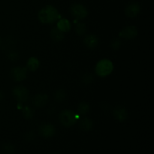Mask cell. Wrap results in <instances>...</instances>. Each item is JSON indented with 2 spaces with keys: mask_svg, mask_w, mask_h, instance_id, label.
Listing matches in <instances>:
<instances>
[{
  "mask_svg": "<svg viewBox=\"0 0 154 154\" xmlns=\"http://www.w3.org/2000/svg\"><path fill=\"white\" fill-rule=\"evenodd\" d=\"M59 15L58 10L54 6L48 5L39 11L38 17L42 23L51 24L57 20Z\"/></svg>",
  "mask_w": 154,
  "mask_h": 154,
  "instance_id": "6da1fadb",
  "label": "cell"
},
{
  "mask_svg": "<svg viewBox=\"0 0 154 154\" xmlns=\"http://www.w3.org/2000/svg\"><path fill=\"white\" fill-rule=\"evenodd\" d=\"M8 58L11 61H16L19 58V54L16 51H10L8 53Z\"/></svg>",
  "mask_w": 154,
  "mask_h": 154,
  "instance_id": "cb8c5ba5",
  "label": "cell"
},
{
  "mask_svg": "<svg viewBox=\"0 0 154 154\" xmlns=\"http://www.w3.org/2000/svg\"><path fill=\"white\" fill-rule=\"evenodd\" d=\"M3 98H4V94L2 93V92L0 91V101L2 100Z\"/></svg>",
  "mask_w": 154,
  "mask_h": 154,
  "instance_id": "484cf974",
  "label": "cell"
},
{
  "mask_svg": "<svg viewBox=\"0 0 154 154\" xmlns=\"http://www.w3.org/2000/svg\"><path fill=\"white\" fill-rule=\"evenodd\" d=\"M35 137V132H33L32 131H29V132H26V134L25 136H24V138H25L26 141H32L33 139H34Z\"/></svg>",
  "mask_w": 154,
  "mask_h": 154,
  "instance_id": "d4e9b609",
  "label": "cell"
},
{
  "mask_svg": "<svg viewBox=\"0 0 154 154\" xmlns=\"http://www.w3.org/2000/svg\"><path fill=\"white\" fill-rule=\"evenodd\" d=\"M2 150L4 154H14L15 153V147L11 144H5L2 146Z\"/></svg>",
  "mask_w": 154,
  "mask_h": 154,
  "instance_id": "44dd1931",
  "label": "cell"
},
{
  "mask_svg": "<svg viewBox=\"0 0 154 154\" xmlns=\"http://www.w3.org/2000/svg\"><path fill=\"white\" fill-rule=\"evenodd\" d=\"M39 134L44 138H51L55 134V128L52 124L45 123L39 127Z\"/></svg>",
  "mask_w": 154,
  "mask_h": 154,
  "instance_id": "ba28073f",
  "label": "cell"
},
{
  "mask_svg": "<svg viewBox=\"0 0 154 154\" xmlns=\"http://www.w3.org/2000/svg\"><path fill=\"white\" fill-rule=\"evenodd\" d=\"M111 47L114 50L120 49V48L121 47V41H120V39L117 38L113 39L111 42Z\"/></svg>",
  "mask_w": 154,
  "mask_h": 154,
  "instance_id": "603a6c76",
  "label": "cell"
},
{
  "mask_svg": "<svg viewBox=\"0 0 154 154\" xmlns=\"http://www.w3.org/2000/svg\"><path fill=\"white\" fill-rule=\"evenodd\" d=\"M66 97V93L63 89H60V90H57L56 93H54V99L58 102H61L64 101Z\"/></svg>",
  "mask_w": 154,
  "mask_h": 154,
  "instance_id": "ac0fdd59",
  "label": "cell"
},
{
  "mask_svg": "<svg viewBox=\"0 0 154 154\" xmlns=\"http://www.w3.org/2000/svg\"><path fill=\"white\" fill-rule=\"evenodd\" d=\"M90 110V106L87 102H81L78 106V113L80 115H86L89 113Z\"/></svg>",
  "mask_w": 154,
  "mask_h": 154,
  "instance_id": "e0dca14e",
  "label": "cell"
},
{
  "mask_svg": "<svg viewBox=\"0 0 154 154\" xmlns=\"http://www.w3.org/2000/svg\"><path fill=\"white\" fill-rule=\"evenodd\" d=\"M51 38L54 42H61L64 38V34L57 27H54L51 31Z\"/></svg>",
  "mask_w": 154,
  "mask_h": 154,
  "instance_id": "9a60e30c",
  "label": "cell"
},
{
  "mask_svg": "<svg viewBox=\"0 0 154 154\" xmlns=\"http://www.w3.org/2000/svg\"><path fill=\"white\" fill-rule=\"evenodd\" d=\"M71 13L77 19H84L88 14V11L87 8L82 4L76 3L72 5L71 7Z\"/></svg>",
  "mask_w": 154,
  "mask_h": 154,
  "instance_id": "5b68a950",
  "label": "cell"
},
{
  "mask_svg": "<svg viewBox=\"0 0 154 154\" xmlns=\"http://www.w3.org/2000/svg\"><path fill=\"white\" fill-rule=\"evenodd\" d=\"M57 28L63 32H66L71 29V23L67 19H61L57 23Z\"/></svg>",
  "mask_w": 154,
  "mask_h": 154,
  "instance_id": "2e32d148",
  "label": "cell"
},
{
  "mask_svg": "<svg viewBox=\"0 0 154 154\" xmlns=\"http://www.w3.org/2000/svg\"><path fill=\"white\" fill-rule=\"evenodd\" d=\"M95 70L98 76L102 77V78L107 77L112 73L114 70V64L111 60L108 59H104L98 62Z\"/></svg>",
  "mask_w": 154,
  "mask_h": 154,
  "instance_id": "7a4b0ae2",
  "label": "cell"
},
{
  "mask_svg": "<svg viewBox=\"0 0 154 154\" xmlns=\"http://www.w3.org/2000/svg\"><path fill=\"white\" fill-rule=\"evenodd\" d=\"M141 11V6L138 2H132L128 5L125 9V14L127 17L133 18L139 14Z\"/></svg>",
  "mask_w": 154,
  "mask_h": 154,
  "instance_id": "9c48e42d",
  "label": "cell"
},
{
  "mask_svg": "<svg viewBox=\"0 0 154 154\" xmlns=\"http://www.w3.org/2000/svg\"><path fill=\"white\" fill-rule=\"evenodd\" d=\"M114 118L120 122H123L128 118V111L122 106H117L113 111Z\"/></svg>",
  "mask_w": 154,
  "mask_h": 154,
  "instance_id": "30bf717a",
  "label": "cell"
},
{
  "mask_svg": "<svg viewBox=\"0 0 154 154\" xmlns=\"http://www.w3.org/2000/svg\"><path fill=\"white\" fill-rule=\"evenodd\" d=\"M138 35V29L134 26H128L122 29L119 36L124 39H133Z\"/></svg>",
  "mask_w": 154,
  "mask_h": 154,
  "instance_id": "52a82bcc",
  "label": "cell"
},
{
  "mask_svg": "<svg viewBox=\"0 0 154 154\" xmlns=\"http://www.w3.org/2000/svg\"><path fill=\"white\" fill-rule=\"evenodd\" d=\"M10 75L15 81H23L27 75V69L24 67H14L11 70Z\"/></svg>",
  "mask_w": 154,
  "mask_h": 154,
  "instance_id": "8992f818",
  "label": "cell"
},
{
  "mask_svg": "<svg viewBox=\"0 0 154 154\" xmlns=\"http://www.w3.org/2000/svg\"><path fill=\"white\" fill-rule=\"evenodd\" d=\"M0 45H1V39H0Z\"/></svg>",
  "mask_w": 154,
  "mask_h": 154,
  "instance_id": "83f0119b",
  "label": "cell"
},
{
  "mask_svg": "<svg viewBox=\"0 0 154 154\" xmlns=\"http://www.w3.org/2000/svg\"><path fill=\"white\" fill-rule=\"evenodd\" d=\"M84 43L88 48L93 49V48H96L97 45H99V38L95 35H87L84 37Z\"/></svg>",
  "mask_w": 154,
  "mask_h": 154,
  "instance_id": "7c38bea8",
  "label": "cell"
},
{
  "mask_svg": "<svg viewBox=\"0 0 154 154\" xmlns=\"http://www.w3.org/2000/svg\"><path fill=\"white\" fill-rule=\"evenodd\" d=\"M40 66V62L36 57H30L27 61V69L31 72H35L37 70Z\"/></svg>",
  "mask_w": 154,
  "mask_h": 154,
  "instance_id": "5bb4252c",
  "label": "cell"
},
{
  "mask_svg": "<svg viewBox=\"0 0 154 154\" xmlns=\"http://www.w3.org/2000/svg\"><path fill=\"white\" fill-rule=\"evenodd\" d=\"M0 154H2V153H0Z\"/></svg>",
  "mask_w": 154,
  "mask_h": 154,
  "instance_id": "f1b7e54d",
  "label": "cell"
},
{
  "mask_svg": "<svg viewBox=\"0 0 154 154\" xmlns=\"http://www.w3.org/2000/svg\"><path fill=\"white\" fill-rule=\"evenodd\" d=\"M52 154H60V153H52Z\"/></svg>",
  "mask_w": 154,
  "mask_h": 154,
  "instance_id": "4316f807",
  "label": "cell"
},
{
  "mask_svg": "<svg viewBox=\"0 0 154 154\" xmlns=\"http://www.w3.org/2000/svg\"><path fill=\"white\" fill-rule=\"evenodd\" d=\"M79 126L81 129L87 132V131H90L93 129V122L91 119L88 118V117H84L80 120Z\"/></svg>",
  "mask_w": 154,
  "mask_h": 154,
  "instance_id": "4fadbf2b",
  "label": "cell"
},
{
  "mask_svg": "<svg viewBox=\"0 0 154 154\" xmlns=\"http://www.w3.org/2000/svg\"><path fill=\"white\" fill-rule=\"evenodd\" d=\"M59 119L62 124L66 127H71L76 123L77 117L75 113L72 110H64L59 116Z\"/></svg>",
  "mask_w": 154,
  "mask_h": 154,
  "instance_id": "3957f363",
  "label": "cell"
},
{
  "mask_svg": "<svg viewBox=\"0 0 154 154\" xmlns=\"http://www.w3.org/2000/svg\"><path fill=\"white\" fill-rule=\"evenodd\" d=\"M14 97L17 102H25L28 99L29 91L23 86H17L13 89L12 91Z\"/></svg>",
  "mask_w": 154,
  "mask_h": 154,
  "instance_id": "277c9868",
  "label": "cell"
},
{
  "mask_svg": "<svg viewBox=\"0 0 154 154\" xmlns=\"http://www.w3.org/2000/svg\"><path fill=\"white\" fill-rule=\"evenodd\" d=\"M48 100V96L44 93L37 94L33 97L32 104L36 108H42L46 105Z\"/></svg>",
  "mask_w": 154,
  "mask_h": 154,
  "instance_id": "8fae6325",
  "label": "cell"
},
{
  "mask_svg": "<svg viewBox=\"0 0 154 154\" xmlns=\"http://www.w3.org/2000/svg\"><path fill=\"white\" fill-rule=\"evenodd\" d=\"M93 81H94V77H93V75L90 73L85 74V75L82 77L83 84H87V85L92 84V83L93 82Z\"/></svg>",
  "mask_w": 154,
  "mask_h": 154,
  "instance_id": "7402d4cb",
  "label": "cell"
},
{
  "mask_svg": "<svg viewBox=\"0 0 154 154\" xmlns=\"http://www.w3.org/2000/svg\"><path fill=\"white\" fill-rule=\"evenodd\" d=\"M23 115L25 117L26 119H28V120H30V119L34 117V111L32 108L29 106H26L23 108Z\"/></svg>",
  "mask_w": 154,
  "mask_h": 154,
  "instance_id": "ffe728a7",
  "label": "cell"
},
{
  "mask_svg": "<svg viewBox=\"0 0 154 154\" xmlns=\"http://www.w3.org/2000/svg\"><path fill=\"white\" fill-rule=\"evenodd\" d=\"M75 32L78 35H84L87 32V26L84 23H78L75 26Z\"/></svg>",
  "mask_w": 154,
  "mask_h": 154,
  "instance_id": "d6986e66",
  "label": "cell"
}]
</instances>
